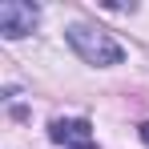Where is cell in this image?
<instances>
[{
  "instance_id": "277c9868",
  "label": "cell",
  "mask_w": 149,
  "mask_h": 149,
  "mask_svg": "<svg viewBox=\"0 0 149 149\" xmlns=\"http://www.w3.org/2000/svg\"><path fill=\"white\" fill-rule=\"evenodd\" d=\"M137 133H141V141L149 145V121H141V125H137Z\"/></svg>"
},
{
  "instance_id": "6da1fadb",
  "label": "cell",
  "mask_w": 149,
  "mask_h": 149,
  "mask_svg": "<svg viewBox=\"0 0 149 149\" xmlns=\"http://www.w3.org/2000/svg\"><path fill=\"white\" fill-rule=\"evenodd\" d=\"M65 40H69V49H73L85 65H93V69H113V65H121V61H125V49L105 32V28L69 24V28H65Z\"/></svg>"
},
{
  "instance_id": "3957f363",
  "label": "cell",
  "mask_w": 149,
  "mask_h": 149,
  "mask_svg": "<svg viewBox=\"0 0 149 149\" xmlns=\"http://www.w3.org/2000/svg\"><path fill=\"white\" fill-rule=\"evenodd\" d=\"M40 20V8L36 4H24V0H4L0 4V36L4 40H20L28 36Z\"/></svg>"
},
{
  "instance_id": "7a4b0ae2",
  "label": "cell",
  "mask_w": 149,
  "mask_h": 149,
  "mask_svg": "<svg viewBox=\"0 0 149 149\" xmlns=\"http://www.w3.org/2000/svg\"><path fill=\"white\" fill-rule=\"evenodd\" d=\"M49 141L61 149H101L93 137V125L85 117H56L49 121Z\"/></svg>"
}]
</instances>
